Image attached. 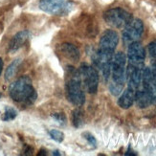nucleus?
Wrapping results in <instances>:
<instances>
[{
	"instance_id": "f257e3e1",
	"label": "nucleus",
	"mask_w": 156,
	"mask_h": 156,
	"mask_svg": "<svg viewBox=\"0 0 156 156\" xmlns=\"http://www.w3.org/2000/svg\"><path fill=\"white\" fill-rule=\"evenodd\" d=\"M10 96L16 103L23 105H31L36 101L37 94L28 76L17 79L10 85Z\"/></svg>"
},
{
	"instance_id": "f03ea898",
	"label": "nucleus",
	"mask_w": 156,
	"mask_h": 156,
	"mask_svg": "<svg viewBox=\"0 0 156 156\" xmlns=\"http://www.w3.org/2000/svg\"><path fill=\"white\" fill-rule=\"evenodd\" d=\"M66 97L70 103L76 106H81L85 101V95L81 87V80L79 70L73 66H67L66 68V83H65Z\"/></svg>"
},
{
	"instance_id": "7ed1b4c3",
	"label": "nucleus",
	"mask_w": 156,
	"mask_h": 156,
	"mask_svg": "<svg viewBox=\"0 0 156 156\" xmlns=\"http://www.w3.org/2000/svg\"><path fill=\"white\" fill-rule=\"evenodd\" d=\"M126 57L123 52H118L113 56L111 63V74L112 81L111 83L124 87L126 80Z\"/></svg>"
},
{
	"instance_id": "20e7f679",
	"label": "nucleus",
	"mask_w": 156,
	"mask_h": 156,
	"mask_svg": "<svg viewBox=\"0 0 156 156\" xmlns=\"http://www.w3.org/2000/svg\"><path fill=\"white\" fill-rule=\"evenodd\" d=\"M104 19L109 26L120 29L125 28L133 18L127 11L122 8H114L105 12Z\"/></svg>"
},
{
	"instance_id": "39448f33",
	"label": "nucleus",
	"mask_w": 156,
	"mask_h": 156,
	"mask_svg": "<svg viewBox=\"0 0 156 156\" xmlns=\"http://www.w3.org/2000/svg\"><path fill=\"white\" fill-rule=\"evenodd\" d=\"M80 76L81 83H83L86 90L90 94H95L98 91L99 86V74L93 66L83 63L80 67Z\"/></svg>"
},
{
	"instance_id": "423d86ee",
	"label": "nucleus",
	"mask_w": 156,
	"mask_h": 156,
	"mask_svg": "<svg viewBox=\"0 0 156 156\" xmlns=\"http://www.w3.org/2000/svg\"><path fill=\"white\" fill-rule=\"evenodd\" d=\"M39 8L54 16H65L73 9L69 0H40Z\"/></svg>"
},
{
	"instance_id": "0eeeda50",
	"label": "nucleus",
	"mask_w": 156,
	"mask_h": 156,
	"mask_svg": "<svg viewBox=\"0 0 156 156\" xmlns=\"http://www.w3.org/2000/svg\"><path fill=\"white\" fill-rule=\"evenodd\" d=\"M144 33V24L140 19H132L123 32V41L126 45L137 41Z\"/></svg>"
},
{
	"instance_id": "6e6552de",
	"label": "nucleus",
	"mask_w": 156,
	"mask_h": 156,
	"mask_svg": "<svg viewBox=\"0 0 156 156\" xmlns=\"http://www.w3.org/2000/svg\"><path fill=\"white\" fill-rule=\"evenodd\" d=\"M119 43V35L114 30L105 31L101 37L99 43V51L114 54V51Z\"/></svg>"
},
{
	"instance_id": "1a4fd4ad",
	"label": "nucleus",
	"mask_w": 156,
	"mask_h": 156,
	"mask_svg": "<svg viewBox=\"0 0 156 156\" xmlns=\"http://www.w3.org/2000/svg\"><path fill=\"white\" fill-rule=\"evenodd\" d=\"M128 63L143 64L146 58V50L140 42L134 41L128 45L127 48Z\"/></svg>"
},
{
	"instance_id": "9d476101",
	"label": "nucleus",
	"mask_w": 156,
	"mask_h": 156,
	"mask_svg": "<svg viewBox=\"0 0 156 156\" xmlns=\"http://www.w3.org/2000/svg\"><path fill=\"white\" fill-rule=\"evenodd\" d=\"M135 101H136L138 107L140 108H147L151 105L154 104L151 89L147 86H142V85L136 92Z\"/></svg>"
},
{
	"instance_id": "9b49d317",
	"label": "nucleus",
	"mask_w": 156,
	"mask_h": 156,
	"mask_svg": "<svg viewBox=\"0 0 156 156\" xmlns=\"http://www.w3.org/2000/svg\"><path fill=\"white\" fill-rule=\"evenodd\" d=\"M30 37V32L29 31H20L17 34H16L11 39L9 44V52L11 54L16 53L18 51L21 47L25 44V42Z\"/></svg>"
},
{
	"instance_id": "f8f14e48",
	"label": "nucleus",
	"mask_w": 156,
	"mask_h": 156,
	"mask_svg": "<svg viewBox=\"0 0 156 156\" xmlns=\"http://www.w3.org/2000/svg\"><path fill=\"white\" fill-rule=\"evenodd\" d=\"M136 92L137 90L133 89L130 86H127L126 89L122 93L120 98L118 99V105L123 109H127V108L132 106L135 101Z\"/></svg>"
},
{
	"instance_id": "ddd939ff",
	"label": "nucleus",
	"mask_w": 156,
	"mask_h": 156,
	"mask_svg": "<svg viewBox=\"0 0 156 156\" xmlns=\"http://www.w3.org/2000/svg\"><path fill=\"white\" fill-rule=\"evenodd\" d=\"M62 54L68 58L72 62H78L80 59V51L75 45H73L71 43H63L59 48Z\"/></svg>"
},
{
	"instance_id": "4468645a",
	"label": "nucleus",
	"mask_w": 156,
	"mask_h": 156,
	"mask_svg": "<svg viewBox=\"0 0 156 156\" xmlns=\"http://www.w3.org/2000/svg\"><path fill=\"white\" fill-rule=\"evenodd\" d=\"M21 63V58H16L13 60L12 62H11V64L7 67L6 72H5V80H11L15 75L16 74L17 70H18V67Z\"/></svg>"
},
{
	"instance_id": "2eb2a0df",
	"label": "nucleus",
	"mask_w": 156,
	"mask_h": 156,
	"mask_svg": "<svg viewBox=\"0 0 156 156\" xmlns=\"http://www.w3.org/2000/svg\"><path fill=\"white\" fill-rule=\"evenodd\" d=\"M83 112L79 108H76L72 111V124L75 127H80L83 126Z\"/></svg>"
},
{
	"instance_id": "dca6fc26",
	"label": "nucleus",
	"mask_w": 156,
	"mask_h": 156,
	"mask_svg": "<svg viewBox=\"0 0 156 156\" xmlns=\"http://www.w3.org/2000/svg\"><path fill=\"white\" fill-rule=\"evenodd\" d=\"M17 116V111L15 109V108L10 107V106H6L5 108V112L2 116V120L5 122L8 121H12L13 119H16V117Z\"/></svg>"
},
{
	"instance_id": "f3484780",
	"label": "nucleus",
	"mask_w": 156,
	"mask_h": 156,
	"mask_svg": "<svg viewBox=\"0 0 156 156\" xmlns=\"http://www.w3.org/2000/svg\"><path fill=\"white\" fill-rule=\"evenodd\" d=\"M49 135L50 137L55 140L56 142H58V143H60V142H62L63 139H64V134L60 131V130H58V129H52L49 131Z\"/></svg>"
},
{
	"instance_id": "a211bd4d",
	"label": "nucleus",
	"mask_w": 156,
	"mask_h": 156,
	"mask_svg": "<svg viewBox=\"0 0 156 156\" xmlns=\"http://www.w3.org/2000/svg\"><path fill=\"white\" fill-rule=\"evenodd\" d=\"M52 117L58 125H60V126H65L66 125V117H65V115L63 113H62V112L54 113V114H52Z\"/></svg>"
},
{
	"instance_id": "6ab92c4d",
	"label": "nucleus",
	"mask_w": 156,
	"mask_h": 156,
	"mask_svg": "<svg viewBox=\"0 0 156 156\" xmlns=\"http://www.w3.org/2000/svg\"><path fill=\"white\" fill-rule=\"evenodd\" d=\"M83 137L88 142V144H89L90 146H92L93 147H97V140L90 132H83Z\"/></svg>"
},
{
	"instance_id": "aec40b11",
	"label": "nucleus",
	"mask_w": 156,
	"mask_h": 156,
	"mask_svg": "<svg viewBox=\"0 0 156 156\" xmlns=\"http://www.w3.org/2000/svg\"><path fill=\"white\" fill-rule=\"evenodd\" d=\"M147 49H148V53H150L151 57L156 59V40H154V41L148 44Z\"/></svg>"
},
{
	"instance_id": "412c9836",
	"label": "nucleus",
	"mask_w": 156,
	"mask_h": 156,
	"mask_svg": "<svg viewBox=\"0 0 156 156\" xmlns=\"http://www.w3.org/2000/svg\"><path fill=\"white\" fill-rule=\"evenodd\" d=\"M33 151H34V150L30 146H26L25 148H24V154L25 155H32Z\"/></svg>"
},
{
	"instance_id": "4be33fe9",
	"label": "nucleus",
	"mask_w": 156,
	"mask_h": 156,
	"mask_svg": "<svg viewBox=\"0 0 156 156\" xmlns=\"http://www.w3.org/2000/svg\"><path fill=\"white\" fill-rule=\"evenodd\" d=\"M126 155H136V153H135L133 151H131V148L129 147V148H128V151H126Z\"/></svg>"
},
{
	"instance_id": "5701e85b",
	"label": "nucleus",
	"mask_w": 156,
	"mask_h": 156,
	"mask_svg": "<svg viewBox=\"0 0 156 156\" xmlns=\"http://www.w3.org/2000/svg\"><path fill=\"white\" fill-rule=\"evenodd\" d=\"M2 69H3V59L0 58V75L2 73Z\"/></svg>"
},
{
	"instance_id": "b1692460",
	"label": "nucleus",
	"mask_w": 156,
	"mask_h": 156,
	"mask_svg": "<svg viewBox=\"0 0 156 156\" xmlns=\"http://www.w3.org/2000/svg\"><path fill=\"white\" fill-rule=\"evenodd\" d=\"M37 155H38V156H40V155H47L46 151H45V150H40L39 152L37 153Z\"/></svg>"
},
{
	"instance_id": "393cba45",
	"label": "nucleus",
	"mask_w": 156,
	"mask_h": 156,
	"mask_svg": "<svg viewBox=\"0 0 156 156\" xmlns=\"http://www.w3.org/2000/svg\"><path fill=\"white\" fill-rule=\"evenodd\" d=\"M53 155H60V153L58 151H53Z\"/></svg>"
},
{
	"instance_id": "a878e982",
	"label": "nucleus",
	"mask_w": 156,
	"mask_h": 156,
	"mask_svg": "<svg viewBox=\"0 0 156 156\" xmlns=\"http://www.w3.org/2000/svg\"><path fill=\"white\" fill-rule=\"evenodd\" d=\"M1 97H2V94H1V93H0V98H1Z\"/></svg>"
}]
</instances>
